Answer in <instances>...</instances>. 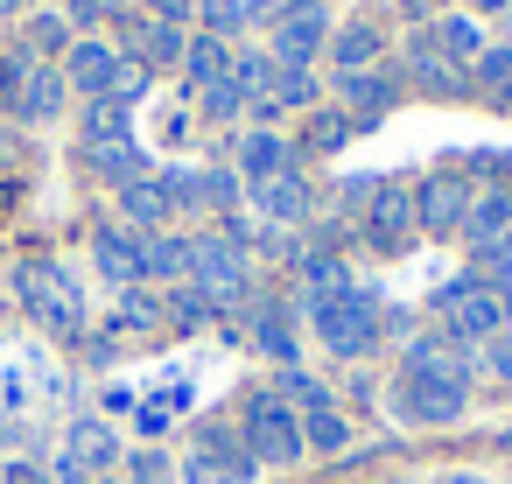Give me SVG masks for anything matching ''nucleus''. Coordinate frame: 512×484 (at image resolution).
Returning <instances> with one entry per match:
<instances>
[{"label": "nucleus", "mask_w": 512, "mask_h": 484, "mask_svg": "<svg viewBox=\"0 0 512 484\" xmlns=\"http://www.w3.org/2000/svg\"><path fill=\"white\" fill-rule=\"evenodd\" d=\"M393 407L414 421V428H442L470 407V358L463 344L449 337H421L407 344V365H400V386H393Z\"/></svg>", "instance_id": "f257e3e1"}, {"label": "nucleus", "mask_w": 512, "mask_h": 484, "mask_svg": "<svg viewBox=\"0 0 512 484\" xmlns=\"http://www.w3.org/2000/svg\"><path fill=\"white\" fill-rule=\"evenodd\" d=\"M309 323L337 358H365L379 344V295L372 288H337V295H309Z\"/></svg>", "instance_id": "f03ea898"}, {"label": "nucleus", "mask_w": 512, "mask_h": 484, "mask_svg": "<svg viewBox=\"0 0 512 484\" xmlns=\"http://www.w3.org/2000/svg\"><path fill=\"white\" fill-rule=\"evenodd\" d=\"M239 428H246V456L253 463H302V414L281 400V393H253L239 407Z\"/></svg>", "instance_id": "7ed1b4c3"}, {"label": "nucleus", "mask_w": 512, "mask_h": 484, "mask_svg": "<svg viewBox=\"0 0 512 484\" xmlns=\"http://www.w3.org/2000/svg\"><path fill=\"white\" fill-rule=\"evenodd\" d=\"M15 288H22L29 316L50 323L57 337H78V330H85V302H78V288H71V274H64L57 260H29V267L15 274Z\"/></svg>", "instance_id": "20e7f679"}, {"label": "nucleus", "mask_w": 512, "mask_h": 484, "mask_svg": "<svg viewBox=\"0 0 512 484\" xmlns=\"http://www.w3.org/2000/svg\"><path fill=\"white\" fill-rule=\"evenodd\" d=\"M190 288H197L211 309L246 302V253H239L232 239H190Z\"/></svg>", "instance_id": "39448f33"}, {"label": "nucleus", "mask_w": 512, "mask_h": 484, "mask_svg": "<svg viewBox=\"0 0 512 484\" xmlns=\"http://www.w3.org/2000/svg\"><path fill=\"white\" fill-rule=\"evenodd\" d=\"M442 337L449 344H484L491 330H505V309H498V295L484 288V281H456V288H442Z\"/></svg>", "instance_id": "423d86ee"}, {"label": "nucleus", "mask_w": 512, "mask_h": 484, "mask_svg": "<svg viewBox=\"0 0 512 484\" xmlns=\"http://www.w3.org/2000/svg\"><path fill=\"white\" fill-rule=\"evenodd\" d=\"M358 225H365V239H372L379 253H407V246H414V225H421V218H414V190H407V183H372Z\"/></svg>", "instance_id": "0eeeda50"}, {"label": "nucleus", "mask_w": 512, "mask_h": 484, "mask_svg": "<svg viewBox=\"0 0 512 484\" xmlns=\"http://www.w3.org/2000/svg\"><path fill=\"white\" fill-rule=\"evenodd\" d=\"M253 456H246V442H232L225 428H204V442L183 456V484H253Z\"/></svg>", "instance_id": "6e6552de"}, {"label": "nucleus", "mask_w": 512, "mask_h": 484, "mask_svg": "<svg viewBox=\"0 0 512 484\" xmlns=\"http://www.w3.org/2000/svg\"><path fill=\"white\" fill-rule=\"evenodd\" d=\"M414 218H421V232H463V218H470V183H463V176H428V183L414 190Z\"/></svg>", "instance_id": "1a4fd4ad"}, {"label": "nucleus", "mask_w": 512, "mask_h": 484, "mask_svg": "<svg viewBox=\"0 0 512 484\" xmlns=\"http://www.w3.org/2000/svg\"><path fill=\"white\" fill-rule=\"evenodd\" d=\"M92 253H99V274H106V281H120V288L148 281V239H141V232H120V225H106Z\"/></svg>", "instance_id": "9d476101"}, {"label": "nucleus", "mask_w": 512, "mask_h": 484, "mask_svg": "<svg viewBox=\"0 0 512 484\" xmlns=\"http://www.w3.org/2000/svg\"><path fill=\"white\" fill-rule=\"evenodd\" d=\"M64 463L85 470V477H106V470L120 463V435H113L106 421H71V435H64Z\"/></svg>", "instance_id": "9b49d317"}, {"label": "nucleus", "mask_w": 512, "mask_h": 484, "mask_svg": "<svg viewBox=\"0 0 512 484\" xmlns=\"http://www.w3.org/2000/svg\"><path fill=\"white\" fill-rule=\"evenodd\" d=\"M463 239L477 253H498L512 246V190H491V197H470V218H463Z\"/></svg>", "instance_id": "f8f14e48"}, {"label": "nucleus", "mask_w": 512, "mask_h": 484, "mask_svg": "<svg viewBox=\"0 0 512 484\" xmlns=\"http://www.w3.org/2000/svg\"><path fill=\"white\" fill-rule=\"evenodd\" d=\"M113 78H120V57H113L106 43H78L71 64H64V85H71V92H92V99H106Z\"/></svg>", "instance_id": "ddd939ff"}, {"label": "nucleus", "mask_w": 512, "mask_h": 484, "mask_svg": "<svg viewBox=\"0 0 512 484\" xmlns=\"http://www.w3.org/2000/svg\"><path fill=\"white\" fill-rule=\"evenodd\" d=\"M316 43H323V15L302 8V15H288V22L274 29V64H281V71H302V64L316 57Z\"/></svg>", "instance_id": "4468645a"}, {"label": "nucleus", "mask_w": 512, "mask_h": 484, "mask_svg": "<svg viewBox=\"0 0 512 484\" xmlns=\"http://www.w3.org/2000/svg\"><path fill=\"white\" fill-rule=\"evenodd\" d=\"M253 204L274 218V225H295V218H309V183L288 169V176H267V183H253Z\"/></svg>", "instance_id": "2eb2a0df"}, {"label": "nucleus", "mask_w": 512, "mask_h": 484, "mask_svg": "<svg viewBox=\"0 0 512 484\" xmlns=\"http://www.w3.org/2000/svg\"><path fill=\"white\" fill-rule=\"evenodd\" d=\"M64 71H22V92H15V113L22 120H50L57 106H64Z\"/></svg>", "instance_id": "dca6fc26"}, {"label": "nucleus", "mask_w": 512, "mask_h": 484, "mask_svg": "<svg viewBox=\"0 0 512 484\" xmlns=\"http://www.w3.org/2000/svg\"><path fill=\"white\" fill-rule=\"evenodd\" d=\"M239 169H246V183H267V176H288L295 162H288V141H274V134H246V141H239Z\"/></svg>", "instance_id": "f3484780"}, {"label": "nucleus", "mask_w": 512, "mask_h": 484, "mask_svg": "<svg viewBox=\"0 0 512 484\" xmlns=\"http://www.w3.org/2000/svg\"><path fill=\"white\" fill-rule=\"evenodd\" d=\"M183 64H190V85H197V92H211V85H225V78H232V57H225V43H218V36H197V43L183 50Z\"/></svg>", "instance_id": "a211bd4d"}, {"label": "nucleus", "mask_w": 512, "mask_h": 484, "mask_svg": "<svg viewBox=\"0 0 512 484\" xmlns=\"http://www.w3.org/2000/svg\"><path fill=\"white\" fill-rule=\"evenodd\" d=\"M120 211H127L134 225H162L176 204H169V183H162V176H155V183L141 176V183H127V190H120Z\"/></svg>", "instance_id": "6ab92c4d"}, {"label": "nucleus", "mask_w": 512, "mask_h": 484, "mask_svg": "<svg viewBox=\"0 0 512 484\" xmlns=\"http://www.w3.org/2000/svg\"><path fill=\"white\" fill-rule=\"evenodd\" d=\"M302 442H309V449H344V442H351V428H344V414L323 400V407H309V414H302Z\"/></svg>", "instance_id": "aec40b11"}, {"label": "nucleus", "mask_w": 512, "mask_h": 484, "mask_svg": "<svg viewBox=\"0 0 512 484\" xmlns=\"http://www.w3.org/2000/svg\"><path fill=\"white\" fill-rule=\"evenodd\" d=\"M435 36H442V57H456V64L484 57V29H477V22H463V15H456V22H442Z\"/></svg>", "instance_id": "412c9836"}, {"label": "nucleus", "mask_w": 512, "mask_h": 484, "mask_svg": "<svg viewBox=\"0 0 512 484\" xmlns=\"http://www.w3.org/2000/svg\"><path fill=\"white\" fill-rule=\"evenodd\" d=\"M183 50H190V43H183L176 22H148V29H141V57H148V64H176Z\"/></svg>", "instance_id": "4be33fe9"}, {"label": "nucleus", "mask_w": 512, "mask_h": 484, "mask_svg": "<svg viewBox=\"0 0 512 484\" xmlns=\"http://www.w3.org/2000/svg\"><path fill=\"white\" fill-rule=\"evenodd\" d=\"M92 148H106V141H127V106L120 99H92Z\"/></svg>", "instance_id": "5701e85b"}, {"label": "nucleus", "mask_w": 512, "mask_h": 484, "mask_svg": "<svg viewBox=\"0 0 512 484\" xmlns=\"http://www.w3.org/2000/svg\"><path fill=\"white\" fill-rule=\"evenodd\" d=\"M148 274H190V239H148Z\"/></svg>", "instance_id": "b1692460"}, {"label": "nucleus", "mask_w": 512, "mask_h": 484, "mask_svg": "<svg viewBox=\"0 0 512 484\" xmlns=\"http://www.w3.org/2000/svg\"><path fill=\"white\" fill-rule=\"evenodd\" d=\"M477 85H484L491 99H512V50H484V57H477Z\"/></svg>", "instance_id": "393cba45"}, {"label": "nucleus", "mask_w": 512, "mask_h": 484, "mask_svg": "<svg viewBox=\"0 0 512 484\" xmlns=\"http://www.w3.org/2000/svg\"><path fill=\"white\" fill-rule=\"evenodd\" d=\"M344 99H351V113H358V120H379V113H386V85H379V78H358V71H351Z\"/></svg>", "instance_id": "a878e982"}, {"label": "nucleus", "mask_w": 512, "mask_h": 484, "mask_svg": "<svg viewBox=\"0 0 512 484\" xmlns=\"http://www.w3.org/2000/svg\"><path fill=\"white\" fill-rule=\"evenodd\" d=\"M253 337H260L274 358H295V330H288V316H281V309H267V316L253 323Z\"/></svg>", "instance_id": "bb28decb"}, {"label": "nucleus", "mask_w": 512, "mask_h": 484, "mask_svg": "<svg viewBox=\"0 0 512 484\" xmlns=\"http://www.w3.org/2000/svg\"><path fill=\"white\" fill-rule=\"evenodd\" d=\"M372 50H379V36H372V29H344V36H337V64H344V71L372 64Z\"/></svg>", "instance_id": "cd10ccee"}, {"label": "nucleus", "mask_w": 512, "mask_h": 484, "mask_svg": "<svg viewBox=\"0 0 512 484\" xmlns=\"http://www.w3.org/2000/svg\"><path fill=\"white\" fill-rule=\"evenodd\" d=\"M274 106H309L316 99V85H309V71H274V92H267Z\"/></svg>", "instance_id": "c85d7f7f"}, {"label": "nucleus", "mask_w": 512, "mask_h": 484, "mask_svg": "<svg viewBox=\"0 0 512 484\" xmlns=\"http://www.w3.org/2000/svg\"><path fill=\"white\" fill-rule=\"evenodd\" d=\"M344 134H351V120H344V113H316V120H309V134H302V141H309V148H316V155H330V148H337V141H344Z\"/></svg>", "instance_id": "c756f323"}, {"label": "nucleus", "mask_w": 512, "mask_h": 484, "mask_svg": "<svg viewBox=\"0 0 512 484\" xmlns=\"http://www.w3.org/2000/svg\"><path fill=\"white\" fill-rule=\"evenodd\" d=\"M477 351H484V372H498V379H512V330H491V337H484Z\"/></svg>", "instance_id": "7c9ffc66"}, {"label": "nucleus", "mask_w": 512, "mask_h": 484, "mask_svg": "<svg viewBox=\"0 0 512 484\" xmlns=\"http://www.w3.org/2000/svg\"><path fill=\"white\" fill-rule=\"evenodd\" d=\"M64 36H71V29H64V15H43V22L29 29V43H36V50H64Z\"/></svg>", "instance_id": "2f4dec72"}, {"label": "nucleus", "mask_w": 512, "mask_h": 484, "mask_svg": "<svg viewBox=\"0 0 512 484\" xmlns=\"http://www.w3.org/2000/svg\"><path fill=\"white\" fill-rule=\"evenodd\" d=\"M204 22H211V29H239L246 8H239V0H204Z\"/></svg>", "instance_id": "473e14b6"}, {"label": "nucleus", "mask_w": 512, "mask_h": 484, "mask_svg": "<svg viewBox=\"0 0 512 484\" xmlns=\"http://www.w3.org/2000/svg\"><path fill=\"white\" fill-rule=\"evenodd\" d=\"M155 316H162V309H155L148 295H127V302H120V323H134V330H141V323H155Z\"/></svg>", "instance_id": "72a5a7b5"}, {"label": "nucleus", "mask_w": 512, "mask_h": 484, "mask_svg": "<svg viewBox=\"0 0 512 484\" xmlns=\"http://www.w3.org/2000/svg\"><path fill=\"white\" fill-rule=\"evenodd\" d=\"M0 484H50L36 463H8V470H0Z\"/></svg>", "instance_id": "f704fd0d"}, {"label": "nucleus", "mask_w": 512, "mask_h": 484, "mask_svg": "<svg viewBox=\"0 0 512 484\" xmlns=\"http://www.w3.org/2000/svg\"><path fill=\"white\" fill-rule=\"evenodd\" d=\"M155 8V22H176V15H190V0H148Z\"/></svg>", "instance_id": "c9c22d12"}, {"label": "nucleus", "mask_w": 512, "mask_h": 484, "mask_svg": "<svg viewBox=\"0 0 512 484\" xmlns=\"http://www.w3.org/2000/svg\"><path fill=\"white\" fill-rule=\"evenodd\" d=\"M57 484H85V470H71V463H64V470H57Z\"/></svg>", "instance_id": "e433bc0d"}, {"label": "nucleus", "mask_w": 512, "mask_h": 484, "mask_svg": "<svg viewBox=\"0 0 512 484\" xmlns=\"http://www.w3.org/2000/svg\"><path fill=\"white\" fill-rule=\"evenodd\" d=\"M435 484H484V477H470V470H456V477H435Z\"/></svg>", "instance_id": "4c0bfd02"}, {"label": "nucleus", "mask_w": 512, "mask_h": 484, "mask_svg": "<svg viewBox=\"0 0 512 484\" xmlns=\"http://www.w3.org/2000/svg\"><path fill=\"white\" fill-rule=\"evenodd\" d=\"M15 8H22V0H0V15H15Z\"/></svg>", "instance_id": "58836bf2"}, {"label": "nucleus", "mask_w": 512, "mask_h": 484, "mask_svg": "<svg viewBox=\"0 0 512 484\" xmlns=\"http://www.w3.org/2000/svg\"><path fill=\"white\" fill-rule=\"evenodd\" d=\"M92 484H127V477H92Z\"/></svg>", "instance_id": "ea45409f"}, {"label": "nucleus", "mask_w": 512, "mask_h": 484, "mask_svg": "<svg viewBox=\"0 0 512 484\" xmlns=\"http://www.w3.org/2000/svg\"><path fill=\"white\" fill-rule=\"evenodd\" d=\"M484 8H505V0H484Z\"/></svg>", "instance_id": "a19ab883"}, {"label": "nucleus", "mask_w": 512, "mask_h": 484, "mask_svg": "<svg viewBox=\"0 0 512 484\" xmlns=\"http://www.w3.org/2000/svg\"><path fill=\"white\" fill-rule=\"evenodd\" d=\"M505 449H512V435H505Z\"/></svg>", "instance_id": "79ce46f5"}]
</instances>
